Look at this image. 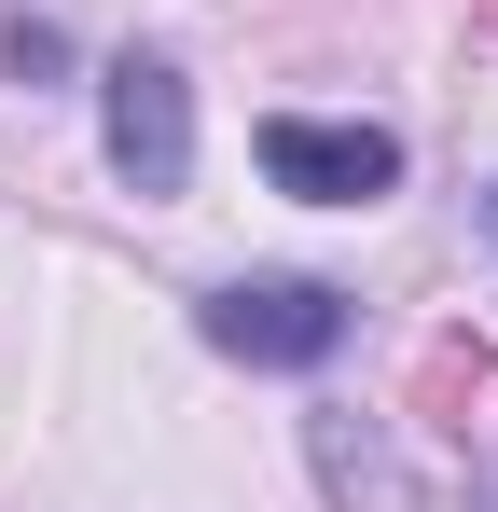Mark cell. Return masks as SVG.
Instances as JSON below:
<instances>
[{
	"mask_svg": "<svg viewBox=\"0 0 498 512\" xmlns=\"http://www.w3.org/2000/svg\"><path fill=\"white\" fill-rule=\"evenodd\" d=\"M263 180L305 194V208H374L402 180V139L388 125H319V111H277L263 125Z\"/></svg>",
	"mask_w": 498,
	"mask_h": 512,
	"instance_id": "obj_3",
	"label": "cell"
},
{
	"mask_svg": "<svg viewBox=\"0 0 498 512\" xmlns=\"http://www.w3.org/2000/svg\"><path fill=\"white\" fill-rule=\"evenodd\" d=\"M319 471H332V499H346V512H415V471H402L360 416H319Z\"/></svg>",
	"mask_w": 498,
	"mask_h": 512,
	"instance_id": "obj_4",
	"label": "cell"
},
{
	"mask_svg": "<svg viewBox=\"0 0 498 512\" xmlns=\"http://www.w3.org/2000/svg\"><path fill=\"white\" fill-rule=\"evenodd\" d=\"M208 346L249 374H319L346 346V291L332 277H236V291H208Z\"/></svg>",
	"mask_w": 498,
	"mask_h": 512,
	"instance_id": "obj_2",
	"label": "cell"
},
{
	"mask_svg": "<svg viewBox=\"0 0 498 512\" xmlns=\"http://www.w3.org/2000/svg\"><path fill=\"white\" fill-rule=\"evenodd\" d=\"M0 56H14V84H42V70H56V56H70V42H56V28H42V14H14V28H0Z\"/></svg>",
	"mask_w": 498,
	"mask_h": 512,
	"instance_id": "obj_5",
	"label": "cell"
},
{
	"mask_svg": "<svg viewBox=\"0 0 498 512\" xmlns=\"http://www.w3.org/2000/svg\"><path fill=\"white\" fill-rule=\"evenodd\" d=\"M97 139H111V180L125 194H180L194 180V84H180V56H111L97 70Z\"/></svg>",
	"mask_w": 498,
	"mask_h": 512,
	"instance_id": "obj_1",
	"label": "cell"
}]
</instances>
